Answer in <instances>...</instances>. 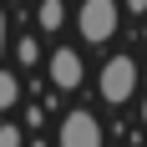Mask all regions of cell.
<instances>
[{
  "label": "cell",
  "mask_w": 147,
  "mask_h": 147,
  "mask_svg": "<svg viewBox=\"0 0 147 147\" xmlns=\"http://www.w3.org/2000/svg\"><path fill=\"white\" fill-rule=\"evenodd\" d=\"M127 5H132V10H137V15H142V10H147V0H127Z\"/></svg>",
  "instance_id": "9"
},
{
  "label": "cell",
  "mask_w": 147,
  "mask_h": 147,
  "mask_svg": "<svg viewBox=\"0 0 147 147\" xmlns=\"http://www.w3.org/2000/svg\"><path fill=\"white\" fill-rule=\"evenodd\" d=\"M51 81H56L61 91L81 86V56H76V51H56V56H51Z\"/></svg>",
  "instance_id": "4"
},
{
  "label": "cell",
  "mask_w": 147,
  "mask_h": 147,
  "mask_svg": "<svg viewBox=\"0 0 147 147\" xmlns=\"http://www.w3.org/2000/svg\"><path fill=\"white\" fill-rule=\"evenodd\" d=\"M0 46H5V15H0Z\"/></svg>",
  "instance_id": "10"
},
{
  "label": "cell",
  "mask_w": 147,
  "mask_h": 147,
  "mask_svg": "<svg viewBox=\"0 0 147 147\" xmlns=\"http://www.w3.org/2000/svg\"><path fill=\"white\" fill-rule=\"evenodd\" d=\"M142 122H147V96H142Z\"/></svg>",
  "instance_id": "11"
},
{
  "label": "cell",
  "mask_w": 147,
  "mask_h": 147,
  "mask_svg": "<svg viewBox=\"0 0 147 147\" xmlns=\"http://www.w3.org/2000/svg\"><path fill=\"white\" fill-rule=\"evenodd\" d=\"M96 86H102V96H107L112 107L127 102L132 86H137V61H132V56H112V61L102 66V76H96Z\"/></svg>",
  "instance_id": "2"
},
{
  "label": "cell",
  "mask_w": 147,
  "mask_h": 147,
  "mask_svg": "<svg viewBox=\"0 0 147 147\" xmlns=\"http://www.w3.org/2000/svg\"><path fill=\"white\" fill-rule=\"evenodd\" d=\"M15 91H20V81H15L10 71H0V112H5V107H15Z\"/></svg>",
  "instance_id": "7"
},
{
  "label": "cell",
  "mask_w": 147,
  "mask_h": 147,
  "mask_svg": "<svg viewBox=\"0 0 147 147\" xmlns=\"http://www.w3.org/2000/svg\"><path fill=\"white\" fill-rule=\"evenodd\" d=\"M76 26H81V41H112L117 36V0H81Z\"/></svg>",
  "instance_id": "1"
},
{
  "label": "cell",
  "mask_w": 147,
  "mask_h": 147,
  "mask_svg": "<svg viewBox=\"0 0 147 147\" xmlns=\"http://www.w3.org/2000/svg\"><path fill=\"white\" fill-rule=\"evenodd\" d=\"M36 20H41V30H61L66 5H61V0H41V15H36Z\"/></svg>",
  "instance_id": "5"
},
{
  "label": "cell",
  "mask_w": 147,
  "mask_h": 147,
  "mask_svg": "<svg viewBox=\"0 0 147 147\" xmlns=\"http://www.w3.org/2000/svg\"><path fill=\"white\" fill-rule=\"evenodd\" d=\"M61 147H102V127H96V117L91 112H71V117L61 122Z\"/></svg>",
  "instance_id": "3"
},
{
  "label": "cell",
  "mask_w": 147,
  "mask_h": 147,
  "mask_svg": "<svg viewBox=\"0 0 147 147\" xmlns=\"http://www.w3.org/2000/svg\"><path fill=\"white\" fill-rule=\"evenodd\" d=\"M0 147H20V132H15V122H5V127H0Z\"/></svg>",
  "instance_id": "8"
},
{
  "label": "cell",
  "mask_w": 147,
  "mask_h": 147,
  "mask_svg": "<svg viewBox=\"0 0 147 147\" xmlns=\"http://www.w3.org/2000/svg\"><path fill=\"white\" fill-rule=\"evenodd\" d=\"M15 61H20V66H36V61H41V46L30 41V36H20V41H15Z\"/></svg>",
  "instance_id": "6"
}]
</instances>
